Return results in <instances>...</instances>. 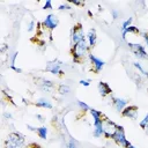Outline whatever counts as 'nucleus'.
Masks as SVG:
<instances>
[{
    "label": "nucleus",
    "instance_id": "f257e3e1",
    "mask_svg": "<svg viewBox=\"0 0 148 148\" xmlns=\"http://www.w3.org/2000/svg\"><path fill=\"white\" fill-rule=\"evenodd\" d=\"M71 53L73 57V61L74 62H81V60L89 54V46L86 39L81 40L80 43L75 44L72 46L71 49Z\"/></svg>",
    "mask_w": 148,
    "mask_h": 148
},
{
    "label": "nucleus",
    "instance_id": "f03ea898",
    "mask_svg": "<svg viewBox=\"0 0 148 148\" xmlns=\"http://www.w3.org/2000/svg\"><path fill=\"white\" fill-rule=\"evenodd\" d=\"M24 136L21 133L12 132L5 140V148H23Z\"/></svg>",
    "mask_w": 148,
    "mask_h": 148
},
{
    "label": "nucleus",
    "instance_id": "7ed1b4c3",
    "mask_svg": "<svg viewBox=\"0 0 148 148\" xmlns=\"http://www.w3.org/2000/svg\"><path fill=\"white\" fill-rule=\"evenodd\" d=\"M86 39L84 37V32H83V28H82V24L81 23H76L72 30H71V44L72 46L80 43L81 40Z\"/></svg>",
    "mask_w": 148,
    "mask_h": 148
},
{
    "label": "nucleus",
    "instance_id": "20e7f679",
    "mask_svg": "<svg viewBox=\"0 0 148 148\" xmlns=\"http://www.w3.org/2000/svg\"><path fill=\"white\" fill-rule=\"evenodd\" d=\"M118 146H120L121 148H126V147H128L131 143H130V141L126 139V136H125V132H124V128H123V126H118V128H117V131L114 132V134L112 135V138H111Z\"/></svg>",
    "mask_w": 148,
    "mask_h": 148
},
{
    "label": "nucleus",
    "instance_id": "39448f33",
    "mask_svg": "<svg viewBox=\"0 0 148 148\" xmlns=\"http://www.w3.org/2000/svg\"><path fill=\"white\" fill-rule=\"evenodd\" d=\"M61 65L62 62L58 59H54L52 61H49L46 64V67H45V71L51 73V74H54V75H62L64 72L61 69Z\"/></svg>",
    "mask_w": 148,
    "mask_h": 148
},
{
    "label": "nucleus",
    "instance_id": "423d86ee",
    "mask_svg": "<svg viewBox=\"0 0 148 148\" xmlns=\"http://www.w3.org/2000/svg\"><path fill=\"white\" fill-rule=\"evenodd\" d=\"M128 46L131 51L134 53V56L139 59H148V54L145 50V46L138 43H128Z\"/></svg>",
    "mask_w": 148,
    "mask_h": 148
},
{
    "label": "nucleus",
    "instance_id": "0eeeda50",
    "mask_svg": "<svg viewBox=\"0 0 148 148\" xmlns=\"http://www.w3.org/2000/svg\"><path fill=\"white\" fill-rule=\"evenodd\" d=\"M118 128V125L114 124L113 121H111L110 119L108 118H104V121H103V130H104V136L110 139L112 138V135L114 134V132L117 131Z\"/></svg>",
    "mask_w": 148,
    "mask_h": 148
},
{
    "label": "nucleus",
    "instance_id": "6e6552de",
    "mask_svg": "<svg viewBox=\"0 0 148 148\" xmlns=\"http://www.w3.org/2000/svg\"><path fill=\"white\" fill-rule=\"evenodd\" d=\"M88 59L90 60V62H91V65H92V68H91V69H92L94 73H99V72L103 69L105 62H104L102 59L97 58V57L94 56L92 53H89V54H88Z\"/></svg>",
    "mask_w": 148,
    "mask_h": 148
},
{
    "label": "nucleus",
    "instance_id": "1a4fd4ad",
    "mask_svg": "<svg viewBox=\"0 0 148 148\" xmlns=\"http://www.w3.org/2000/svg\"><path fill=\"white\" fill-rule=\"evenodd\" d=\"M58 23H59V18H58L54 14H49V15L45 17V20L42 22L43 27L46 28V29H49V30H51V31H52L54 28H57Z\"/></svg>",
    "mask_w": 148,
    "mask_h": 148
},
{
    "label": "nucleus",
    "instance_id": "9d476101",
    "mask_svg": "<svg viewBox=\"0 0 148 148\" xmlns=\"http://www.w3.org/2000/svg\"><path fill=\"white\" fill-rule=\"evenodd\" d=\"M138 112H139V109H138L136 105H127L121 111V116L126 117V118H130V119H136Z\"/></svg>",
    "mask_w": 148,
    "mask_h": 148
},
{
    "label": "nucleus",
    "instance_id": "9b49d317",
    "mask_svg": "<svg viewBox=\"0 0 148 148\" xmlns=\"http://www.w3.org/2000/svg\"><path fill=\"white\" fill-rule=\"evenodd\" d=\"M103 118H96L94 119V131H92V135L95 138H99L102 135H104V130H103Z\"/></svg>",
    "mask_w": 148,
    "mask_h": 148
},
{
    "label": "nucleus",
    "instance_id": "f8f14e48",
    "mask_svg": "<svg viewBox=\"0 0 148 148\" xmlns=\"http://www.w3.org/2000/svg\"><path fill=\"white\" fill-rule=\"evenodd\" d=\"M111 101H112V105L114 106V109H116L118 112H121V111L127 106V101L124 99V98H120V97H112Z\"/></svg>",
    "mask_w": 148,
    "mask_h": 148
},
{
    "label": "nucleus",
    "instance_id": "ddd939ff",
    "mask_svg": "<svg viewBox=\"0 0 148 148\" xmlns=\"http://www.w3.org/2000/svg\"><path fill=\"white\" fill-rule=\"evenodd\" d=\"M96 42H97L96 30L91 28V29L88 30V34H87V43H88L89 49H92V47L96 45Z\"/></svg>",
    "mask_w": 148,
    "mask_h": 148
},
{
    "label": "nucleus",
    "instance_id": "4468645a",
    "mask_svg": "<svg viewBox=\"0 0 148 148\" xmlns=\"http://www.w3.org/2000/svg\"><path fill=\"white\" fill-rule=\"evenodd\" d=\"M97 89H98V92L101 94L102 97H105L108 95H111V92H112V89L110 88V86L106 82H102V81L97 84Z\"/></svg>",
    "mask_w": 148,
    "mask_h": 148
},
{
    "label": "nucleus",
    "instance_id": "2eb2a0df",
    "mask_svg": "<svg viewBox=\"0 0 148 148\" xmlns=\"http://www.w3.org/2000/svg\"><path fill=\"white\" fill-rule=\"evenodd\" d=\"M38 86L44 91H51L54 88V83L51 80H46V79H40V83H38Z\"/></svg>",
    "mask_w": 148,
    "mask_h": 148
},
{
    "label": "nucleus",
    "instance_id": "dca6fc26",
    "mask_svg": "<svg viewBox=\"0 0 148 148\" xmlns=\"http://www.w3.org/2000/svg\"><path fill=\"white\" fill-rule=\"evenodd\" d=\"M36 105H37L38 108H43V109H52V108H53L52 103H51L50 101L45 99V98H39V99H37Z\"/></svg>",
    "mask_w": 148,
    "mask_h": 148
},
{
    "label": "nucleus",
    "instance_id": "f3484780",
    "mask_svg": "<svg viewBox=\"0 0 148 148\" xmlns=\"http://www.w3.org/2000/svg\"><path fill=\"white\" fill-rule=\"evenodd\" d=\"M127 34H140V30H139V28H136V27H134V25H131V27L127 28L126 30H123L121 37H123L124 40L126 39V35H127Z\"/></svg>",
    "mask_w": 148,
    "mask_h": 148
},
{
    "label": "nucleus",
    "instance_id": "a211bd4d",
    "mask_svg": "<svg viewBox=\"0 0 148 148\" xmlns=\"http://www.w3.org/2000/svg\"><path fill=\"white\" fill-rule=\"evenodd\" d=\"M36 133H37V135H38L40 139L45 140L46 136H47V128L44 127V126H42V127H37V128H36Z\"/></svg>",
    "mask_w": 148,
    "mask_h": 148
},
{
    "label": "nucleus",
    "instance_id": "6ab92c4d",
    "mask_svg": "<svg viewBox=\"0 0 148 148\" xmlns=\"http://www.w3.org/2000/svg\"><path fill=\"white\" fill-rule=\"evenodd\" d=\"M57 90H58V92H59L60 95H66V94L69 92L71 88H69V86H67V84H59Z\"/></svg>",
    "mask_w": 148,
    "mask_h": 148
},
{
    "label": "nucleus",
    "instance_id": "aec40b11",
    "mask_svg": "<svg viewBox=\"0 0 148 148\" xmlns=\"http://www.w3.org/2000/svg\"><path fill=\"white\" fill-rule=\"evenodd\" d=\"M89 112H90V114H91L92 119H96V118H103V113H102L101 111L96 110V109H91V108H90Z\"/></svg>",
    "mask_w": 148,
    "mask_h": 148
},
{
    "label": "nucleus",
    "instance_id": "412c9836",
    "mask_svg": "<svg viewBox=\"0 0 148 148\" xmlns=\"http://www.w3.org/2000/svg\"><path fill=\"white\" fill-rule=\"evenodd\" d=\"M132 22H133V18H132V17L125 20V21L121 23V30H126L127 28H130V27L132 25Z\"/></svg>",
    "mask_w": 148,
    "mask_h": 148
},
{
    "label": "nucleus",
    "instance_id": "4be33fe9",
    "mask_svg": "<svg viewBox=\"0 0 148 148\" xmlns=\"http://www.w3.org/2000/svg\"><path fill=\"white\" fill-rule=\"evenodd\" d=\"M133 65H134V67H135L140 73H142L145 76H147V77H148V72H146V71L143 69V67L141 66V64H139V62H134Z\"/></svg>",
    "mask_w": 148,
    "mask_h": 148
},
{
    "label": "nucleus",
    "instance_id": "5701e85b",
    "mask_svg": "<svg viewBox=\"0 0 148 148\" xmlns=\"http://www.w3.org/2000/svg\"><path fill=\"white\" fill-rule=\"evenodd\" d=\"M77 104H79L80 109H81V110H83V111H89V110H90V108H89L84 102H82V101H79V102H77Z\"/></svg>",
    "mask_w": 148,
    "mask_h": 148
},
{
    "label": "nucleus",
    "instance_id": "b1692460",
    "mask_svg": "<svg viewBox=\"0 0 148 148\" xmlns=\"http://www.w3.org/2000/svg\"><path fill=\"white\" fill-rule=\"evenodd\" d=\"M147 125H148V113H147V114L143 117V119L140 121V127H141V128H145Z\"/></svg>",
    "mask_w": 148,
    "mask_h": 148
},
{
    "label": "nucleus",
    "instance_id": "393cba45",
    "mask_svg": "<svg viewBox=\"0 0 148 148\" xmlns=\"http://www.w3.org/2000/svg\"><path fill=\"white\" fill-rule=\"evenodd\" d=\"M111 15H112V18H113V20H117V18L119 17L120 13H119L117 9H111Z\"/></svg>",
    "mask_w": 148,
    "mask_h": 148
},
{
    "label": "nucleus",
    "instance_id": "a878e982",
    "mask_svg": "<svg viewBox=\"0 0 148 148\" xmlns=\"http://www.w3.org/2000/svg\"><path fill=\"white\" fill-rule=\"evenodd\" d=\"M35 29V21L34 20H31L29 23H28V28H27V30L30 32V31H32Z\"/></svg>",
    "mask_w": 148,
    "mask_h": 148
},
{
    "label": "nucleus",
    "instance_id": "bb28decb",
    "mask_svg": "<svg viewBox=\"0 0 148 148\" xmlns=\"http://www.w3.org/2000/svg\"><path fill=\"white\" fill-rule=\"evenodd\" d=\"M67 148H77V146H76V142H75V141H74L73 139H71V140L68 141Z\"/></svg>",
    "mask_w": 148,
    "mask_h": 148
},
{
    "label": "nucleus",
    "instance_id": "cd10ccee",
    "mask_svg": "<svg viewBox=\"0 0 148 148\" xmlns=\"http://www.w3.org/2000/svg\"><path fill=\"white\" fill-rule=\"evenodd\" d=\"M18 56V52H14V54L10 57V65H15V60Z\"/></svg>",
    "mask_w": 148,
    "mask_h": 148
},
{
    "label": "nucleus",
    "instance_id": "c85d7f7f",
    "mask_svg": "<svg viewBox=\"0 0 148 148\" xmlns=\"http://www.w3.org/2000/svg\"><path fill=\"white\" fill-rule=\"evenodd\" d=\"M43 9H52V2H51V0H47V1L45 2Z\"/></svg>",
    "mask_w": 148,
    "mask_h": 148
},
{
    "label": "nucleus",
    "instance_id": "c756f323",
    "mask_svg": "<svg viewBox=\"0 0 148 148\" xmlns=\"http://www.w3.org/2000/svg\"><path fill=\"white\" fill-rule=\"evenodd\" d=\"M58 9H59V10H64V9H71V7H69L68 5L62 3V5H60V6L58 7Z\"/></svg>",
    "mask_w": 148,
    "mask_h": 148
},
{
    "label": "nucleus",
    "instance_id": "7c9ffc66",
    "mask_svg": "<svg viewBox=\"0 0 148 148\" xmlns=\"http://www.w3.org/2000/svg\"><path fill=\"white\" fill-rule=\"evenodd\" d=\"M10 68H12L13 71H15L16 73H22V69H21V68H18V67H16L15 65H10Z\"/></svg>",
    "mask_w": 148,
    "mask_h": 148
},
{
    "label": "nucleus",
    "instance_id": "2f4dec72",
    "mask_svg": "<svg viewBox=\"0 0 148 148\" xmlns=\"http://www.w3.org/2000/svg\"><path fill=\"white\" fill-rule=\"evenodd\" d=\"M80 83H81L82 86H84V87H89L90 81H89V80H81V81H80Z\"/></svg>",
    "mask_w": 148,
    "mask_h": 148
},
{
    "label": "nucleus",
    "instance_id": "473e14b6",
    "mask_svg": "<svg viewBox=\"0 0 148 148\" xmlns=\"http://www.w3.org/2000/svg\"><path fill=\"white\" fill-rule=\"evenodd\" d=\"M142 37H143V40H145V43H146V45L148 46V34H147V32H145V34H142Z\"/></svg>",
    "mask_w": 148,
    "mask_h": 148
},
{
    "label": "nucleus",
    "instance_id": "72a5a7b5",
    "mask_svg": "<svg viewBox=\"0 0 148 148\" xmlns=\"http://www.w3.org/2000/svg\"><path fill=\"white\" fill-rule=\"evenodd\" d=\"M36 118H37V119H38V120H39L40 123H44V121H45L44 117H43L42 114H39V113H38V114H36Z\"/></svg>",
    "mask_w": 148,
    "mask_h": 148
},
{
    "label": "nucleus",
    "instance_id": "f704fd0d",
    "mask_svg": "<svg viewBox=\"0 0 148 148\" xmlns=\"http://www.w3.org/2000/svg\"><path fill=\"white\" fill-rule=\"evenodd\" d=\"M69 2H72V3H74V5H76V6H81V5H83V2H80V1H76V0H71Z\"/></svg>",
    "mask_w": 148,
    "mask_h": 148
},
{
    "label": "nucleus",
    "instance_id": "c9c22d12",
    "mask_svg": "<svg viewBox=\"0 0 148 148\" xmlns=\"http://www.w3.org/2000/svg\"><path fill=\"white\" fill-rule=\"evenodd\" d=\"M3 117L7 118V119H10V118H12V114L8 113V112H3Z\"/></svg>",
    "mask_w": 148,
    "mask_h": 148
},
{
    "label": "nucleus",
    "instance_id": "e433bc0d",
    "mask_svg": "<svg viewBox=\"0 0 148 148\" xmlns=\"http://www.w3.org/2000/svg\"><path fill=\"white\" fill-rule=\"evenodd\" d=\"M6 50H7V45H3V46H2V49H1V52H5Z\"/></svg>",
    "mask_w": 148,
    "mask_h": 148
},
{
    "label": "nucleus",
    "instance_id": "4c0bfd02",
    "mask_svg": "<svg viewBox=\"0 0 148 148\" xmlns=\"http://www.w3.org/2000/svg\"><path fill=\"white\" fill-rule=\"evenodd\" d=\"M88 15H89V16H90V17H92V13H91V12H90V10H88Z\"/></svg>",
    "mask_w": 148,
    "mask_h": 148
},
{
    "label": "nucleus",
    "instance_id": "58836bf2",
    "mask_svg": "<svg viewBox=\"0 0 148 148\" xmlns=\"http://www.w3.org/2000/svg\"><path fill=\"white\" fill-rule=\"evenodd\" d=\"M143 130H145V131H146V133H147V134H148V125H147V126H146V127H145V128H143Z\"/></svg>",
    "mask_w": 148,
    "mask_h": 148
},
{
    "label": "nucleus",
    "instance_id": "ea45409f",
    "mask_svg": "<svg viewBox=\"0 0 148 148\" xmlns=\"http://www.w3.org/2000/svg\"><path fill=\"white\" fill-rule=\"evenodd\" d=\"M126 148H135V147H134L133 145H130V146H128V147H126Z\"/></svg>",
    "mask_w": 148,
    "mask_h": 148
},
{
    "label": "nucleus",
    "instance_id": "a19ab883",
    "mask_svg": "<svg viewBox=\"0 0 148 148\" xmlns=\"http://www.w3.org/2000/svg\"><path fill=\"white\" fill-rule=\"evenodd\" d=\"M147 34H148V30H147Z\"/></svg>",
    "mask_w": 148,
    "mask_h": 148
}]
</instances>
